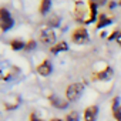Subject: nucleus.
Returning a JSON list of instances; mask_svg holds the SVG:
<instances>
[{
  "label": "nucleus",
  "mask_w": 121,
  "mask_h": 121,
  "mask_svg": "<svg viewBox=\"0 0 121 121\" xmlns=\"http://www.w3.org/2000/svg\"><path fill=\"white\" fill-rule=\"evenodd\" d=\"M84 88H86V86H84V83H81V81H76V83L69 84V86L66 87V91H64V94H66V100H67L69 103H74V101H77V100L81 97Z\"/></svg>",
  "instance_id": "f257e3e1"
},
{
  "label": "nucleus",
  "mask_w": 121,
  "mask_h": 121,
  "mask_svg": "<svg viewBox=\"0 0 121 121\" xmlns=\"http://www.w3.org/2000/svg\"><path fill=\"white\" fill-rule=\"evenodd\" d=\"M70 40L71 43L74 44H86L88 41V31L84 26H78L76 27L73 31H71V36H70Z\"/></svg>",
  "instance_id": "f03ea898"
},
{
  "label": "nucleus",
  "mask_w": 121,
  "mask_h": 121,
  "mask_svg": "<svg viewBox=\"0 0 121 121\" xmlns=\"http://www.w3.org/2000/svg\"><path fill=\"white\" fill-rule=\"evenodd\" d=\"M14 20L10 14V12L6 7H0V30L2 31H7L9 29H12Z\"/></svg>",
  "instance_id": "7ed1b4c3"
},
{
  "label": "nucleus",
  "mask_w": 121,
  "mask_h": 121,
  "mask_svg": "<svg viewBox=\"0 0 121 121\" xmlns=\"http://www.w3.org/2000/svg\"><path fill=\"white\" fill-rule=\"evenodd\" d=\"M39 39H40L41 44L48 46V47H53V46L56 44V39H57V37H56V31H54L53 29L46 27V29H43V30L40 31Z\"/></svg>",
  "instance_id": "20e7f679"
},
{
  "label": "nucleus",
  "mask_w": 121,
  "mask_h": 121,
  "mask_svg": "<svg viewBox=\"0 0 121 121\" xmlns=\"http://www.w3.org/2000/svg\"><path fill=\"white\" fill-rule=\"evenodd\" d=\"M112 76H114L112 67L107 66V67H104L103 70L94 71V73L91 74V80H93V81H108V80L112 78Z\"/></svg>",
  "instance_id": "39448f33"
},
{
  "label": "nucleus",
  "mask_w": 121,
  "mask_h": 121,
  "mask_svg": "<svg viewBox=\"0 0 121 121\" xmlns=\"http://www.w3.org/2000/svg\"><path fill=\"white\" fill-rule=\"evenodd\" d=\"M36 71L41 77H48L53 73V64H51V61H50L48 58H44L41 63H39L36 66Z\"/></svg>",
  "instance_id": "423d86ee"
},
{
  "label": "nucleus",
  "mask_w": 121,
  "mask_h": 121,
  "mask_svg": "<svg viewBox=\"0 0 121 121\" xmlns=\"http://www.w3.org/2000/svg\"><path fill=\"white\" fill-rule=\"evenodd\" d=\"M88 13V10L86 9V4L84 3H81V2H77L76 3V6H74V19L78 22V23H86V20H87V17H86V14Z\"/></svg>",
  "instance_id": "0eeeda50"
},
{
  "label": "nucleus",
  "mask_w": 121,
  "mask_h": 121,
  "mask_svg": "<svg viewBox=\"0 0 121 121\" xmlns=\"http://www.w3.org/2000/svg\"><path fill=\"white\" fill-rule=\"evenodd\" d=\"M98 105L97 104H91L88 107L84 108L83 111V121H95L98 117Z\"/></svg>",
  "instance_id": "6e6552de"
},
{
  "label": "nucleus",
  "mask_w": 121,
  "mask_h": 121,
  "mask_svg": "<svg viewBox=\"0 0 121 121\" xmlns=\"http://www.w3.org/2000/svg\"><path fill=\"white\" fill-rule=\"evenodd\" d=\"M48 101H50V104H51L54 108H58V110H64V108H67L69 104H70L67 100L58 97V95H56V94H50V95H48Z\"/></svg>",
  "instance_id": "1a4fd4ad"
},
{
  "label": "nucleus",
  "mask_w": 121,
  "mask_h": 121,
  "mask_svg": "<svg viewBox=\"0 0 121 121\" xmlns=\"http://www.w3.org/2000/svg\"><path fill=\"white\" fill-rule=\"evenodd\" d=\"M112 20H114L112 16H108L107 13H100V14H98V19H97V24H95V27H97V29L107 27V26H110V24L112 23Z\"/></svg>",
  "instance_id": "9d476101"
},
{
  "label": "nucleus",
  "mask_w": 121,
  "mask_h": 121,
  "mask_svg": "<svg viewBox=\"0 0 121 121\" xmlns=\"http://www.w3.org/2000/svg\"><path fill=\"white\" fill-rule=\"evenodd\" d=\"M87 6H88V17H87L86 24L94 22V20L97 19V16H98V12H97V3H95V2H91V0H90V2L87 3Z\"/></svg>",
  "instance_id": "9b49d317"
},
{
  "label": "nucleus",
  "mask_w": 121,
  "mask_h": 121,
  "mask_svg": "<svg viewBox=\"0 0 121 121\" xmlns=\"http://www.w3.org/2000/svg\"><path fill=\"white\" fill-rule=\"evenodd\" d=\"M66 50H69V44H67L66 41H58V43H56L53 47H50V51H51L53 54H58V53L66 51Z\"/></svg>",
  "instance_id": "f8f14e48"
},
{
  "label": "nucleus",
  "mask_w": 121,
  "mask_h": 121,
  "mask_svg": "<svg viewBox=\"0 0 121 121\" xmlns=\"http://www.w3.org/2000/svg\"><path fill=\"white\" fill-rule=\"evenodd\" d=\"M50 9H51V2L50 0H41L40 4H39V13L44 16V14H47L50 12Z\"/></svg>",
  "instance_id": "ddd939ff"
},
{
  "label": "nucleus",
  "mask_w": 121,
  "mask_h": 121,
  "mask_svg": "<svg viewBox=\"0 0 121 121\" xmlns=\"http://www.w3.org/2000/svg\"><path fill=\"white\" fill-rule=\"evenodd\" d=\"M10 47H12V50H23L24 47H26V43L23 41V40H20V39H13L12 41H10Z\"/></svg>",
  "instance_id": "4468645a"
},
{
  "label": "nucleus",
  "mask_w": 121,
  "mask_h": 121,
  "mask_svg": "<svg viewBox=\"0 0 121 121\" xmlns=\"http://www.w3.org/2000/svg\"><path fill=\"white\" fill-rule=\"evenodd\" d=\"M64 121H80V114L78 111H70L66 117H64Z\"/></svg>",
  "instance_id": "2eb2a0df"
},
{
  "label": "nucleus",
  "mask_w": 121,
  "mask_h": 121,
  "mask_svg": "<svg viewBox=\"0 0 121 121\" xmlns=\"http://www.w3.org/2000/svg\"><path fill=\"white\" fill-rule=\"evenodd\" d=\"M60 24V19L57 17V16H53V17H50L48 20H47V27L48 29H51V27H57Z\"/></svg>",
  "instance_id": "dca6fc26"
},
{
  "label": "nucleus",
  "mask_w": 121,
  "mask_h": 121,
  "mask_svg": "<svg viewBox=\"0 0 121 121\" xmlns=\"http://www.w3.org/2000/svg\"><path fill=\"white\" fill-rule=\"evenodd\" d=\"M120 105H121V104H120V97H118V95L112 97V98H111V112H114Z\"/></svg>",
  "instance_id": "f3484780"
},
{
  "label": "nucleus",
  "mask_w": 121,
  "mask_h": 121,
  "mask_svg": "<svg viewBox=\"0 0 121 121\" xmlns=\"http://www.w3.org/2000/svg\"><path fill=\"white\" fill-rule=\"evenodd\" d=\"M112 118H114L115 121H121V105L112 112Z\"/></svg>",
  "instance_id": "a211bd4d"
},
{
  "label": "nucleus",
  "mask_w": 121,
  "mask_h": 121,
  "mask_svg": "<svg viewBox=\"0 0 121 121\" xmlns=\"http://www.w3.org/2000/svg\"><path fill=\"white\" fill-rule=\"evenodd\" d=\"M33 48H36V40H29V41L26 43L24 50H33Z\"/></svg>",
  "instance_id": "6ab92c4d"
},
{
  "label": "nucleus",
  "mask_w": 121,
  "mask_h": 121,
  "mask_svg": "<svg viewBox=\"0 0 121 121\" xmlns=\"http://www.w3.org/2000/svg\"><path fill=\"white\" fill-rule=\"evenodd\" d=\"M29 120L30 121H43V118H40L36 112H30V115H29Z\"/></svg>",
  "instance_id": "aec40b11"
},
{
  "label": "nucleus",
  "mask_w": 121,
  "mask_h": 121,
  "mask_svg": "<svg viewBox=\"0 0 121 121\" xmlns=\"http://www.w3.org/2000/svg\"><path fill=\"white\" fill-rule=\"evenodd\" d=\"M115 41H117V44H118V46L121 47V29H120V33H118V36H117Z\"/></svg>",
  "instance_id": "412c9836"
},
{
  "label": "nucleus",
  "mask_w": 121,
  "mask_h": 121,
  "mask_svg": "<svg viewBox=\"0 0 121 121\" xmlns=\"http://www.w3.org/2000/svg\"><path fill=\"white\" fill-rule=\"evenodd\" d=\"M48 121H64V120H61V118H51V120H48Z\"/></svg>",
  "instance_id": "4be33fe9"
}]
</instances>
